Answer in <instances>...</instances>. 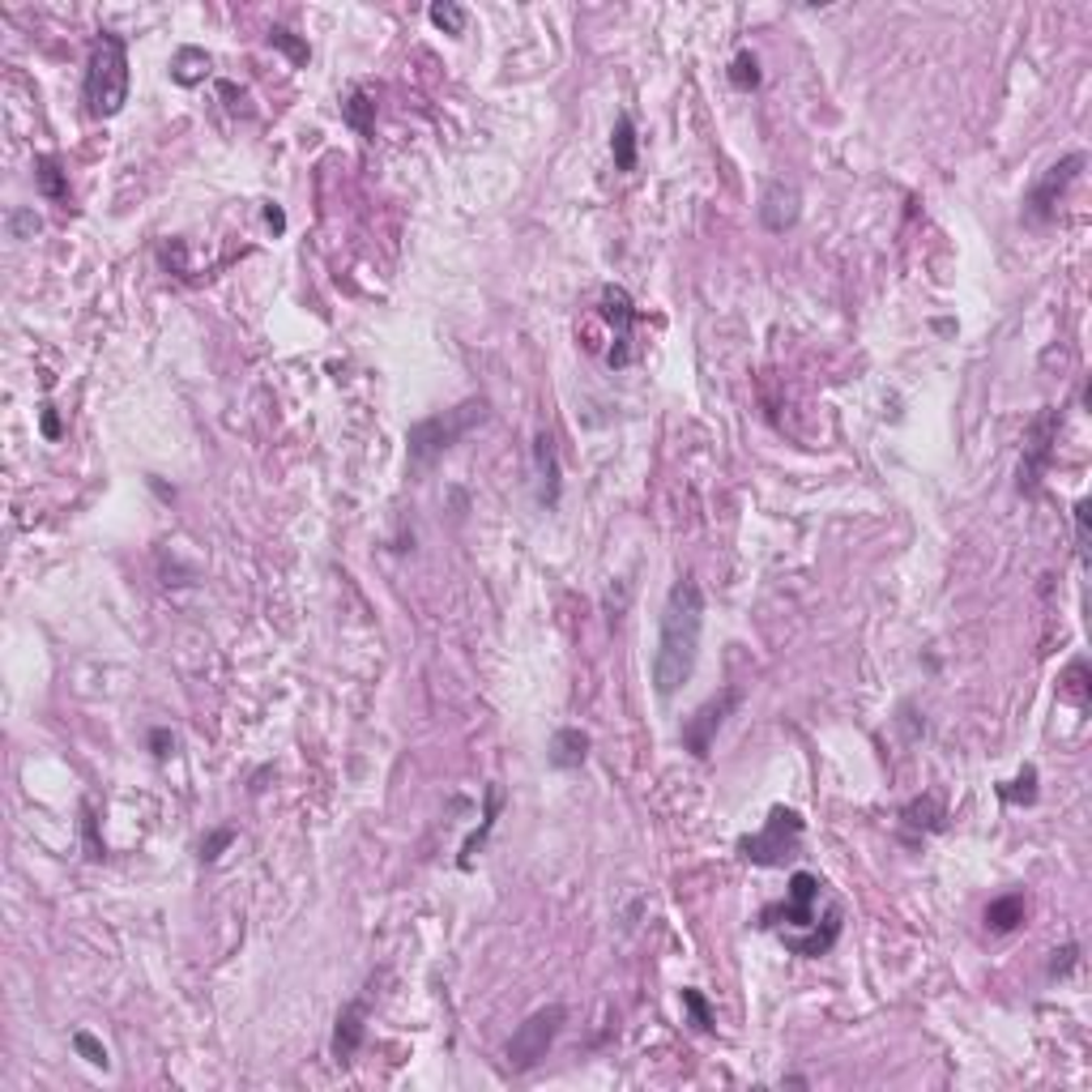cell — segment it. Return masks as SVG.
I'll return each mask as SVG.
<instances>
[{
  "label": "cell",
  "instance_id": "cell-1",
  "mask_svg": "<svg viewBox=\"0 0 1092 1092\" xmlns=\"http://www.w3.org/2000/svg\"><path fill=\"white\" fill-rule=\"evenodd\" d=\"M700 631H704V589L692 576H678L662 606L657 653H653V688L662 700H670L692 678L700 657Z\"/></svg>",
  "mask_w": 1092,
  "mask_h": 1092
},
{
  "label": "cell",
  "instance_id": "cell-2",
  "mask_svg": "<svg viewBox=\"0 0 1092 1092\" xmlns=\"http://www.w3.org/2000/svg\"><path fill=\"white\" fill-rule=\"evenodd\" d=\"M85 111L95 120H111L128 103V43L116 30H99L95 48H90L85 65V85H81Z\"/></svg>",
  "mask_w": 1092,
  "mask_h": 1092
},
{
  "label": "cell",
  "instance_id": "cell-3",
  "mask_svg": "<svg viewBox=\"0 0 1092 1092\" xmlns=\"http://www.w3.org/2000/svg\"><path fill=\"white\" fill-rule=\"evenodd\" d=\"M478 423H487V401H462V405L444 409V415H431V419L415 423V427H409V436H405L409 462L431 466L436 457H444V452L457 444L466 431H474Z\"/></svg>",
  "mask_w": 1092,
  "mask_h": 1092
},
{
  "label": "cell",
  "instance_id": "cell-4",
  "mask_svg": "<svg viewBox=\"0 0 1092 1092\" xmlns=\"http://www.w3.org/2000/svg\"><path fill=\"white\" fill-rule=\"evenodd\" d=\"M564 1020H568V1008H564V1003L538 1008V1012L525 1020V1024H517V1033H513V1041H508V1050H504V1067H508L513 1075H525V1071H533V1067L546 1059V1050H551V1045H555V1037H560Z\"/></svg>",
  "mask_w": 1092,
  "mask_h": 1092
},
{
  "label": "cell",
  "instance_id": "cell-5",
  "mask_svg": "<svg viewBox=\"0 0 1092 1092\" xmlns=\"http://www.w3.org/2000/svg\"><path fill=\"white\" fill-rule=\"evenodd\" d=\"M802 815L794 806H772L768 819H764V828L755 837H743L739 841V853L751 862V867H777V862H786L798 841H802Z\"/></svg>",
  "mask_w": 1092,
  "mask_h": 1092
},
{
  "label": "cell",
  "instance_id": "cell-6",
  "mask_svg": "<svg viewBox=\"0 0 1092 1092\" xmlns=\"http://www.w3.org/2000/svg\"><path fill=\"white\" fill-rule=\"evenodd\" d=\"M1054 444H1059V409L1041 405L1028 423V431H1024V457H1020V491L1024 495H1037L1045 470L1054 462Z\"/></svg>",
  "mask_w": 1092,
  "mask_h": 1092
},
{
  "label": "cell",
  "instance_id": "cell-7",
  "mask_svg": "<svg viewBox=\"0 0 1092 1092\" xmlns=\"http://www.w3.org/2000/svg\"><path fill=\"white\" fill-rule=\"evenodd\" d=\"M1084 163H1088V158L1075 150V154H1067V158H1059L1054 167L1041 171V179H1037V184L1028 189V197H1024V222H1028V226H1045V222L1059 214V201H1063V193L1075 184V179H1079Z\"/></svg>",
  "mask_w": 1092,
  "mask_h": 1092
},
{
  "label": "cell",
  "instance_id": "cell-8",
  "mask_svg": "<svg viewBox=\"0 0 1092 1092\" xmlns=\"http://www.w3.org/2000/svg\"><path fill=\"white\" fill-rule=\"evenodd\" d=\"M739 700H743L739 688H725V692H717L713 700H704L688 721H682V747H688L696 760H709V755H713V743H717V730L725 725V717L739 709Z\"/></svg>",
  "mask_w": 1092,
  "mask_h": 1092
},
{
  "label": "cell",
  "instance_id": "cell-9",
  "mask_svg": "<svg viewBox=\"0 0 1092 1092\" xmlns=\"http://www.w3.org/2000/svg\"><path fill=\"white\" fill-rule=\"evenodd\" d=\"M598 312H602V321H606L611 333H615V342H611V350H606V368H611V372H623L627 363H631V329H636V316H641V312H636V303H631V295H627L623 287H606Z\"/></svg>",
  "mask_w": 1092,
  "mask_h": 1092
},
{
  "label": "cell",
  "instance_id": "cell-10",
  "mask_svg": "<svg viewBox=\"0 0 1092 1092\" xmlns=\"http://www.w3.org/2000/svg\"><path fill=\"white\" fill-rule=\"evenodd\" d=\"M802 214V193L798 184H786V179H768V189L760 197V222H764V231L772 235H786L790 226L798 222Z\"/></svg>",
  "mask_w": 1092,
  "mask_h": 1092
},
{
  "label": "cell",
  "instance_id": "cell-11",
  "mask_svg": "<svg viewBox=\"0 0 1092 1092\" xmlns=\"http://www.w3.org/2000/svg\"><path fill=\"white\" fill-rule=\"evenodd\" d=\"M363 1037H368V998H354V1003L342 1008L338 1028H333V1059H338L342 1067L358 1054Z\"/></svg>",
  "mask_w": 1092,
  "mask_h": 1092
},
{
  "label": "cell",
  "instance_id": "cell-12",
  "mask_svg": "<svg viewBox=\"0 0 1092 1092\" xmlns=\"http://www.w3.org/2000/svg\"><path fill=\"white\" fill-rule=\"evenodd\" d=\"M533 466H538V499L546 508L560 504V457H555V440L551 431H538L533 440Z\"/></svg>",
  "mask_w": 1092,
  "mask_h": 1092
},
{
  "label": "cell",
  "instance_id": "cell-13",
  "mask_svg": "<svg viewBox=\"0 0 1092 1092\" xmlns=\"http://www.w3.org/2000/svg\"><path fill=\"white\" fill-rule=\"evenodd\" d=\"M589 747H594V739H589L585 730H576V725H564V730L551 735L546 760H551V768H560V772H576V768L589 760Z\"/></svg>",
  "mask_w": 1092,
  "mask_h": 1092
},
{
  "label": "cell",
  "instance_id": "cell-14",
  "mask_svg": "<svg viewBox=\"0 0 1092 1092\" xmlns=\"http://www.w3.org/2000/svg\"><path fill=\"white\" fill-rule=\"evenodd\" d=\"M837 935H841V904H833L828 914H824V926H811L806 935H794V939H781L794 955H806V961H815V955H824L833 943H837Z\"/></svg>",
  "mask_w": 1092,
  "mask_h": 1092
},
{
  "label": "cell",
  "instance_id": "cell-15",
  "mask_svg": "<svg viewBox=\"0 0 1092 1092\" xmlns=\"http://www.w3.org/2000/svg\"><path fill=\"white\" fill-rule=\"evenodd\" d=\"M499 806H504V790L499 786H487V811H482V824L466 837V845H462V858H457V867L462 871H470L474 867V853L487 845V837H491V828H495V819H499Z\"/></svg>",
  "mask_w": 1092,
  "mask_h": 1092
},
{
  "label": "cell",
  "instance_id": "cell-16",
  "mask_svg": "<svg viewBox=\"0 0 1092 1092\" xmlns=\"http://www.w3.org/2000/svg\"><path fill=\"white\" fill-rule=\"evenodd\" d=\"M1024 918H1028V900H1024V892H1008V896H998V900L986 904V926H990L994 935L1016 930Z\"/></svg>",
  "mask_w": 1092,
  "mask_h": 1092
},
{
  "label": "cell",
  "instance_id": "cell-17",
  "mask_svg": "<svg viewBox=\"0 0 1092 1092\" xmlns=\"http://www.w3.org/2000/svg\"><path fill=\"white\" fill-rule=\"evenodd\" d=\"M342 120L358 132V136H372L376 132V99L368 85H354L350 95L342 99Z\"/></svg>",
  "mask_w": 1092,
  "mask_h": 1092
},
{
  "label": "cell",
  "instance_id": "cell-18",
  "mask_svg": "<svg viewBox=\"0 0 1092 1092\" xmlns=\"http://www.w3.org/2000/svg\"><path fill=\"white\" fill-rule=\"evenodd\" d=\"M209 69H214V60H209L205 48H179V52L171 56V81L184 85V90L201 85V81L209 77Z\"/></svg>",
  "mask_w": 1092,
  "mask_h": 1092
},
{
  "label": "cell",
  "instance_id": "cell-19",
  "mask_svg": "<svg viewBox=\"0 0 1092 1092\" xmlns=\"http://www.w3.org/2000/svg\"><path fill=\"white\" fill-rule=\"evenodd\" d=\"M900 828L904 833H939L943 828V806H939V798L935 794H922V798H914L909 802L904 811H900Z\"/></svg>",
  "mask_w": 1092,
  "mask_h": 1092
},
{
  "label": "cell",
  "instance_id": "cell-20",
  "mask_svg": "<svg viewBox=\"0 0 1092 1092\" xmlns=\"http://www.w3.org/2000/svg\"><path fill=\"white\" fill-rule=\"evenodd\" d=\"M34 189L48 201H69V171L60 167L56 154H39L34 158Z\"/></svg>",
  "mask_w": 1092,
  "mask_h": 1092
},
{
  "label": "cell",
  "instance_id": "cell-21",
  "mask_svg": "<svg viewBox=\"0 0 1092 1092\" xmlns=\"http://www.w3.org/2000/svg\"><path fill=\"white\" fill-rule=\"evenodd\" d=\"M611 154H615V167L619 171H636V124L631 116L623 111L611 128Z\"/></svg>",
  "mask_w": 1092,
  "mask_h": 1092
},
{
  "label": "cell",
  "instance_id": "cell-22",
  "mask_svg": "<svg viewBox=\"0 0 1092 1092\" xmlns=\"http://www.w3.org/2000/svg\"><path fill=\"white\" fill-rule=\"evenodd\" d=\"M998 798H1003L1008 806H1028V802H1037V768L1024 764L1016 781H1003V786H998Z\"/></svg>",
  "mask_w": 1092,
  "mask_h": 1092
},
{
  "label": "cell",
  "instance_id": "cell-23",
  "mask_svg": "<svg viewBox=\"0 0 1092 1092\" xmlns=\"http://www.w3.org/2000/svg\"><path fill=\"white\" fill-rule=\"evenodd\" d=\"M269 48H278L282 56H291V65H299V69L312 60V48H307V43H303L295 30H287V26H273V30H269Z\"/></svg>",
  "mask_w": 1092,
  "mask_h": 1092
},
{
  "label": "cell",
  "instance_id": "cell-24",
  "mask_svg": "<svg viewBox=\"0 0 1092 1092\" xmlns=\"http://www.w3.org/2000/svg\"><path fill=\"white\" fill-rule=\"evenodd\" d=\"M1088 662H1071L1067 670H1063V678H1059V696L1063 700H1071V704H1088Z\"/></svg>",
  "mask_w": 1092,
  "mask_h": 1092
},
{
  "label": "cell",
  "instance_id": "cell-25",
  "mask_svg": "<svg viewBox=\"0 0 1092 1092\" xmlns=\"http://www.w3.org/2000/svg\"><path fill=\"white\" fill-rule=\"evenodd\" d=\"M431 26L444 30V34H466V9L462 5H452V0H436V5L427 9Z\"/></svg>",
  "mask_w": 1092,
  "mask_h": 1092
},
{
  "label": "cell",
  "instance_id": "cell-26",
  "mask_svg": "<svg viewBox=\"0 0 1092 1092\" xmlns=\"http://www.w3.org/2000/svg\"><path fill=\"white\" fill-rule=\"evenodd\" d=\"M760 60H755V52H739L735 60H730V85L735 90H743V95H751V90L760 85Z\"/></svg>",
  "mask_w": 1092,
  "mask_h": 1092
},
{
  "label": "cell",
  "instance_id": "cell-27",
  "mask_svg": "<svg viewBox=\"0 0 1092 1092\" xmlns=\"http://www.w3.org/2000/svg\"><path fill=\"white\" fill-rule=\"evenodd\" d=\"M73 1050L90 1063V1067H111V1054H107V1045L99 1041V1037H90V1033H73Z\"/></svg>",
  "mask_w": 1092,
  "mask_h": 1092
},
{
  "label": "cell",
  "instance_id": "cell-28",
  "mask_svg": "<svg viewBox=\"0 0 1092 1092\" xmlns=\"http://www.w3.org/2000/svg\"><path fill=\"white\" fill-rule=\"evenodd\" d=\"M682 1008H688V1016H692V1024L700 1028V1033H713V1008L704 1003V994L700 990H682Z\"/></svg>",
  "mask_w": 1092,
  "mask_h": 1092
},
{
  "label": "cell",
  "instance_id": "cell-29",
  "mask_svg": "<svg viewBox=\"0 0 1092 1092\" xmlns=\"http://www.w3.org/2000/svg\"><path fill=\"white\" fill-rule=\"evenodd\" d=\"M39 226H43V222H39L34 209H14V214H9V235H14V240H34Z\"/></svg>",
  "mask_w": 1092,
  "mask_h": 1092
},
{
  "label": "cell",
  "instance_id": "cell-30",
  "mask_svg": "<svg viewBox=\"0 0 1092 1092\" xmlns=\"http://www.w3.org/2000/svg\"><path fill=\"white\" fill-rule=\"evenodd\" d=\"M1075 965H1079V947L1075 943H1063V947L1050 951V977H1067Z\"/></svg>",
  "mask_w": 1092,
  "mask_h": 1092
},
{
  "label": "cell",
  "instance_id": "cell-31",
  "mask_svg": "<svg viewBox=\"0 0 1092 1092\" xmlns=\"http://www.w3.org/2000/svg\"><path fill=\"white\" fill-rule=\"evenodd\" d=\"M231 841H235V833H231V828H214V833L201 841V862H218V858H222V849L231 845Z\"/></svg>",
  "mask_w": 1092,
  "mask_h": 1092
},
{
  "label": "cell",
  "instance_id": "cell-32",
  "mask_svg": "<svg viewBox=\"0 0 1092 1092\" xmlns=\"http://www.w3.org/2000/svg\"><path fill=\"white\" fill-rule=\"evenodd\" d=\"M1075 555L1088 560V499L1075 504Z\"/></svg>",
  "mask_w": 1092,
  "mask_h": 1092
},
{
  "label": "cell",
  "instance_id": "cell-33",
  "mask_svg": "<svg viewBox=\"0 0 1092 1092\" xmlns=\"http://www.w3.org/2000/svg\"><path fill=\"white\" fill-rule=\"evenodd\" d=\"M150 747H154V755H158V760H167V755H171V747H175V735H171V730H154V735H150Z\"/></svg>",
  "mask_w": 1092,
  "mask_h": 1092
},
{
  "label": "cell",
  "instance_id": "cell-34",
  "mask_svg": "<svg viewBox=\"0 0 1092 1092\" xmlns=\"http://www.w3.org/2000/svg\"><path fill=\"white\" fill-rule=\"evenodd\" d=\"M43 436H48V440L60 436V419H56V409H52V405H43Z\"/></svg>",
  "mask_w": 1092,
  "mask_h": 1092
},
{
  "label": "cell",
  "instance_id": "cell-35",
  "mask_svg": "<svg viewBox=\"0 0 1092 1092\" xmlns=\"http://www.w3.org/2000/svg\"><path fill=\"white\" fill-rule=\"evenodd\" d=\"M265 222L273 226V231H287V214H282L278 205H269V209H265Z\"/></svg>",
  "mask_w": 1092,
  "mask_h": 1092
}]
</instances>
